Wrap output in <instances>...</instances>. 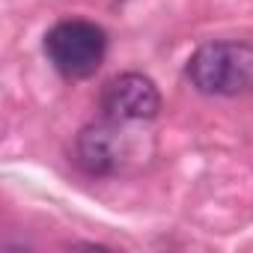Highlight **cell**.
<instances>
[{
	"instance_id": "cell-4",
	"label": "cell",
	"mask_w": 253,
	"mask_h": 253,
	"mask_svg": "<svg viewBox=\"0 0 253 253\" xmlns=\"http://www.w3.org/2000/svg\"><path fill=\"white\" fill-rule=\"evenodd\" d=\"M125 155H128V140L122 134V122H113L107 116L86 125L75 140V161L89 176H107L119 170Z\"/></svg>"
},
{
	"instance_id": "cell-3",
	"label": "cell",
	"mask_w": 253,
	"mask_h": 253,
	"mask_svg": "<svg viewBox=\"0 0 253 253\" xmlns=\"http://www.w3.org/2000/svg\"><path fill=\"white\" fill-rule=\"evenodd\" d=\"M98 104L107 119L128 125V122L155 119L161 110V95H158V86L152 84V78H146L140 72H125L104 84Z\"/></svg>"
},
{
	"instance_id": "cell-1",
	"label": "cell",
	"mask_w": 253,
	"mask_h": 253,
	"mask_svg": "<svg viewBox=\"0 0 253 253\" xmlns=\"http://www.w3.org/2000/svg\"><path fill=\"white\" fill-rule=\"evenodd\" d=\"M185 75L203 95H247L253 92V42H206L191 54Z\"/></svg>"
},
{
	"instance_id": "cell-2",
	"label": "cell",
	"mask_w": 253,
	"mask_h": 253,
	"mask_svg": "<svg viewBox=\"0 0 253 253\" xmlns=\"http://www.w3.org/2000/svg\"><path fill=\"white\" fill-rule=\"evenodd\" d=\"M45 54L51 66L72 81L95 75L107 54V36L98 24L84 18H69L45 33Z\"/></svg>"
}]
</instances>
